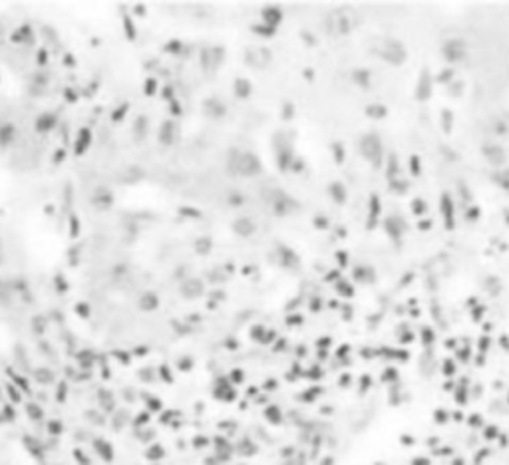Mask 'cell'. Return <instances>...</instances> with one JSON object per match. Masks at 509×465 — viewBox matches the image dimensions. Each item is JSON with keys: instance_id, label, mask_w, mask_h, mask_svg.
<instances>
[{"instance_id": "cell-22", "label": "cell", "mask_w": 509, "mask_h": 465, "mask_svg": "<svg viewBox=\"0 0 509 465\" xmlns=\"http://www.w3.org/2000/svg\"><path fill=\"white\" fill-rule=\"evenodd\" d=\"M426 209H428L426 201H422V199H414V201H412V211H414V215L420 217L422 213H426Z\"/></svg>"}, {"instance_id": "cell-4", "label": "cell", "mask_w": 509, "mask_h": 465, "mask_svg": "<svg viewBox=\"0 0 509 465\" xmlns=\"http://www.w3.org/2000/svg\"><path fill=\"white\" fill-rule=\"evenodd\" d=\"M382 58L384 60H388L390 64H402L404 62V58H406V50H404V46L400 44V42H396V40H390V42H386V46H384V52H382Z\"/></svg>"}, {"instance_id": "cell-17", "label": "cell", "mask_w": 509, "mask_h": 465, "mask_svg": "<svg viewBox=\"0 0 509 465\" xmlns=\"http://www.w3.org/2000/svg\"><path fill=\"white\" fill-rule=\"evenodd\" d=\"M366 113L370 115V118H374V120H382V118H386V115H388V109L384 106H380V104H372V106L366 107Z\"/></svg>"}, {"instance_id": "cell-29", "label": "cell", "mask_w": 509, "mask_h": 465, "mask_svg": "<svg viewBox=\"0 0 509 465\" xmlns=\"http://www.w3.org/2000/svg\"><path fill=\"white\" fill-rule=\"evenodd\" d=\"M292 113H294V111H292V106L287 104V106H285V111H283V118L288 120V118H292Z\"/></svg>"}, {"instance_id": "cell-19", "label": "cell", "mask_w": 509, "mask_h": 465, "mask_svg": "<svg viewBox=\"0 0 509 465\" xmlns=\"http://www.w3.org/2000/svg\"><path fill=\"white\" fill-rule=\"evenodd\" d=\"M378 213H380V199L376 195H372L370 197V223H368V227H372L376 223Z\"/></svg>"}, {"instance_id": "cell-3", "label": "cell", "mask_w": 509, "mask_h": 465, "mask_svg": "<svg viewBox=\"0 0 509 465\" xmlns=\"http://www.w3.org/2000/svg\"><path fill=\"white\" fill-rule=\"evenodd\" d=\"M442 52H443V58L447 62H460V60H464L465 54H467V44L464 40H460V38H452V40H447L443 44Z\"/></svg>"}, {"instance_id": "cell-13", "label": "cell", "mask_w": 509, "mask_h": 465, "mask_svg": "<svg viewBox=\"0 0 509 465\" xmlns=\"http://www.w3.org/2000/svg\"><path fill=\"white\" fill-rule=\"evenodd\" d=\"M328 195H331V197L334 199V203H338V205H342V203L346 201V189H344V185L338 183V181H334V183L328 185Z\"/></svg>"}, {"instance_id": "cell-30", "label": "cell", "mask_w": 509, "mask_h": 465, "mask_svg": "<svg viewBox=\"0 0 509 465\" xmlns=\"http://www.w3.org/2000/svg\"><path fill=\"white\" fill-rule=\"evenodd\" d=\"M418 227H420V229H424V231H428V229L432 227V221H430V219H424V221H420V223H418Z\"/></svg>"}, {"instance_id": "cell-21", "label": "cell", "mask_w": 509, "mask_h": 465, "mask_svg": "<svg viewBox=\"0 0 509 465\" xmlns=\"http://www.w3.org/2000/svg\"><path fill=\"white\" fill-rule=\"evenodd\" d=\"M336 293L342 295V296H352V295H354V288L350 286L348 280H338V282H336Z\"/></svg>"}, {"instance_id": "cell-28", "label": "cell", "mask_w": 509, "mask_h": 465, "mask_svg": "<svg viewBox=\"0 0 509 465\" xmlns=\"http://www.w3.org/2000/svg\"><path fill=\"white\" fill-rule=\"evenodd\" d=\"M334 155H336V161H338V163L344 161V149L340 148L338 143H334Z\"/></svg>"}, {"instance_id": "cell-23", "label": "cell", "mask_w": 509, "mask_h": 465, "mask_svg": "<svg viewBox=\"0 0 509 465\" xmlns=\"http://www.w3.org/2000/svg\"><path fill=\"white\" fill-rule=\"evenodd\" d=\"M253 30H255V34H259V36H275V28H268V26H265V24H255Z\"/></svg>"}, {"instance_id": "cell-32", "label": "cell", "mask_w": 509, "mask_h": 465, "mask_svg": "<svg viewBox=\"0 0 509 465\" xmlns=\"http://www.w3.org/2000/svg\"><path fill=\"white\" fill-rule=\"evenodd\" d=\"M505 221H507V225H509V211H505Z\"/></svg>"}, {"instance_id": "cell-26", "label": "cell", "mask_w": 509, "mask_h": 465, "mask_svg": "<svg viewBox=\"0 0 509 465\" xmlns=\"http://www.w3.org/2000/svg\"><path fill=\"white\" fill-rule=\"evenodd\" d=\"M452 78H454V70H443V72L438 76V82H443V84H445V82H450Z\"/></svg>"}, {"instance_id": "cell-1", "label": "cell", "mask_w": 509, "mask_h": 465, "mask_svg": "<svg viewBox=\"0 0 509 465\" xmlns=\"http://www.w3.org/2000/svg\"><path fill=\"white\" fill-rule=\"evenodd\" d=\"M360 153H362V157L368 163H372L374 167H380L384 149H382V141H380V137L376 133L362 135V139H360Z\"/></svg>"}, {"instance_id": "cell-6", "label": "cell", "mask_w": 509, "mask_h": 465, "mask_svg": "<svg viewBox=\"0 0 509 465\" xmlns=\"http://www.w3.org/2000/svg\"><path fill=\"white\" fill-rule=\"evenodd\" d=\"M432 90H434V80H432L430 72L424 70L420 74V80H418V85H416V98L424 102V100H428L432 96Z\"/></svg>"}, {"instance_id": "cell-10", "label": "cell", "mask_w": 509, "mask_h": 465, "mask_svg": "<svg viewBox=\"0 0 509 465\" xmlns=\"http://www.w3.org/2000/svg\"><path fill=\"white\" fill-rule=\"evenodd\" d=\"M233 231L237 232V235H241V237H251L253 232L257 231V227H255L253 219L241 217V219H237V221H235V225H233Z\"/></svg>"}, {"instance_id": "cell-2", "label": "cell", "mask_w": 509, "mask_h": 465, "mask_svg": "<svg viewBox=\"0 0 509 465\" xmlns=\"http://www.w3.org/2000/svg\"><path fill=\"white\" fill-rule=\"evenodd\" d=\"M233 173L243 177H255L261 173V161L253 153H239L233 157Z\"/></svg>"}, {"instance_id": "cell-12", "label": "cell", "mask_w": 509, "mask_h": 465, "mask_svg": "<svg viewBox=\"0 0 509 465\" xmlns=\"http://www.w3.org/2000/svg\"><path fill=\"white\" fill-rule=\"evenodd\" d=\"M442 213H443V219H445V227L452 229L454 227V203L447 195L442 197Z\"/></svg>"}, {"instance_id": "cell-7", "label": "cell", "mask_w": 509, "mask_h": 465, "mask_svg": "<svg viewBox=\"0 0 509 465\" xmlns=\"http://www.w3.org/2000/svg\"><path fill=\"white\" fill-rule=\"evenodd\" d=\"M484 155L491 165H501L505 161V151L501 149V145H495V143L484 145Z\"/></svg>"}, {"instance_id": "cell-11", "label": "cell", "mask_w": 509, "mask_h": 465, "mask_svg": "<svg viewBox=\"0 0 509 465\" xmlns=\"http://www.w3.org/2000/svg\"><path fill=\"white\" fill-rule=\"evenodd\" d=\"M404 223H402V219H398V217H388L386 219V231H388V235H390L392 239H400L402 237V232H404Z\"/></svg>"}, {"instance_id": "cell-15", "label": "cell", "mask_w": 509, "mask_h": 465, "mask_svg": "<svg viewBox=\"0 0 509 465\" xmlns=\"http://www.w3.org/2000/svg\"><path fill=\"white\" fill-rule=\"evenodd\" d=\"M484 290H487L491 296H497L501 293V280L497 276H487L484 280Z\"/></svg>"}, {"instance_id": "cell-5", "label": "cell", "mask_w": 509, "mask_h": 465, "mask_svg": "<svg viewBox=\"0 0 509 465\" xmlns=\"http://www.w3.org/2000/svg\"><path fill=\"white\" fill-rule=\"evenodd\" d=\"M271 205H273V211L283 217V215H288L290 211H294L296 203H294L288 195H285L283 191H277V193H275V199L271 201Z\"/></svg>"}, {"instance_id": "cell-8", "label": "cell", "mask_w": 509, "mask_h": 465, "mask_svg": "<svg viewBox=\"0 0 509 465\" xmlns=\"http://www.w3.org/2000/svg\"><path fill=\"white\" fill-rule=\"evenodd\" d=\"M281 20H283L281 8H277V6H266V8L263 10V24H265V26L277 28V26L281 24Z\"/></svg>"}, {"instance_id": "cell-18", "label": "cell", "mask_w": 509, "mask_h": 465, "mask_svg": "<svg viewBox=\"0 0 509 465\" xmlns=\"http://www.w3.org/2000/svg\"><path fill=\"white\" fill-rule=\"evenodd\" d=\"M354 82L358 85H362V88H368L370 85V72L368 70H354Z\"/></svg>"}, {"instance_id": "cell-14", "label": "cell", "mask_w": 509, "mask_h": 465, "mask_svg": "<svg viewBox=\"0 0 509 465\" xmlns=\"http://www.w3.org/2000/svg\"><path fill=\"white\" fill-rule=\"evenodd\" d=\"M263 416H265V420H266L268 423H273V425L281 423V420H283V416H281V408H279V405H268V408H265Z\"/></svg>"}, {"instance_id": "cell-25", "label": "cell", "mask_w": 509, "mask_h": 465, "mask_svg": "<svg viewBox=\"0 0 509 465\" xmlns=\"http://www.w3.org/2000/svg\"><path fill=\"white\" fill-rule=\"evenodd\" d=\"M442 120H443V129L450 133V131H452V124H454L452 113H450V111H443V113H442Z\"/></svg>"}, {"instance_id": "cell-20", "label": "cell", "mask_w": 509, "mask_h": 465, "mask_svg": "<svg viewBox=\"0 0 509 465\" xmlns=\"http://www.w3.org/2000/svg\"><path fill=\"white\" fill-rule=\"evenodd\" d=\"M354 276L360 280V282H368V280H372L374 278V273L368 269V267H356V271H354Z\"/></svg>"}, {"instance_id": "cell-24", "label": "cell", "mask_w": 509, "mask_h": 465, "mask_svg": "<svg viewBox=\"0 0 509 465\" xmlns=\"http://www.w3.org/2000/svg\"><path fill=\"white\" fill-rule=\"evenodd\" d=\"M390 187H392L394 193H400V195L408 191V183H406V181H398V179H392V181H390Z\"/></svg>"}, {"instance_id": "cell-16", "label": "cell", "mask_w": 509, "mask_h": 465, "mask_svg": "<svg viewBox=\"0 0 509 465\" xmlns=\"http://www.w3.org/2000/svg\"><path fill=\"white\" fill-rule=\"evenodd\" d=\"M235 94H237L239 98H249V94H251V84H249L247 80H243V78H239V80L235 82Z\"/></svg>"}, {"instance_id": "cell-9", "label": "cell", "mask_w": 509, "mask_h": 465, "mask_svg": "<svg viewBox=\"0 0 509 465\" xmlns=\"http://www.w3.org/2000/svg\"><path fill=\"white\" fill-rule=\"evenodd\" d=\"M277 258H279L281 267H285V269L298 267V256H296L290 249H287V247H279V249H277Z\"/></svg>"}, {"instance_id": "cell-31", "label": "cell", "mask_w": 509, "mask_h": 465, "mask_svg": "<svg viewBox=\"0 0 509 465\" xmlns=\"http://www.w3.org/2000/svg\"><path fill=\"white\" fill-rule=\"evenodd\" d=\"M338 260H340V263L344 265V263H346V254H338Z\"/></svg>"}, {"instance_id": "cell-27", "label": "cell", "mask_w": 509, "mask_h": 465, "mask_svg": "<svg viewBox=\"0 0 509 465\" xmlns=\"http://www.w3.org/2000/svg\"><path fill=\"white\" fill-rule=\"evenodd\" d=\"M314 227H316V229H326V227H328V219H326V217H320V215L314 217Z\"/></svg>"}]
</instances>
